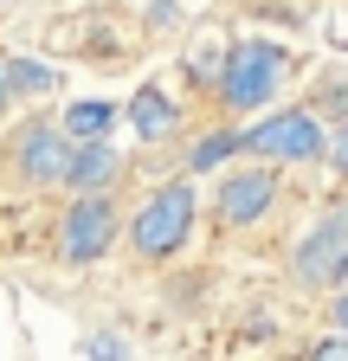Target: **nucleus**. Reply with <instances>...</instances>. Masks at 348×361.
Listing matches in <instances>:
<instances>
[{"mask_svg": "<svg viewBox=\"0 0 348 361\" xmlns=\"http://www.w3.org/2000/svg\"><path fill=\"white\" fill-rule=\"evenodd\" d=\"M77 355H84V361H129V342H123L116 329H91V336L77 342Z\"/></svg>", "mask_w": 348, "mask_h": 361, "instance_id": "ddd939ff", "label": "nucleus"}, {"mask_svg": "<svg viewBox=\"0 0 348 361\" xmlns=\"http://www.w3.org/2000/svg\"><path fill=\"white\" fill-rule=\"evenodd\" d=\"M335 290H348V252H342V264H335Z\"/></svg>", "mask_w": 348, "mask_h": 361, "instance_id": "a211bd4d", "label": "nucleus"}, {"mask_svg": "<svg viewBox=\"0 0 348 361\" xmlns=\"http://www.w3.org/2000/svg\"><path fill=\"white\" fill-rule=\"evenodd\" d=\"M342 252H348V200L323 207L310 226H303V239L290 245V284L297 290H335Z\"/></svg>", "mask_w": 348, "mask_h": 361, "instance_id": "0eeeda50", "label": "nucleus"}, {"mask_svg": "<svg viewBox=\"0 0 348 361\" xmlns=\"http://www.w3.org/2000/svg\"><path fill=\"white\" fill-rule=\"evenodd\" d=\"M284 200V174L265 161H245V168H220V188H213V219L226 233H251L265 226Z\"/></svg>", "mask_w": 348, "mask_h": 361, "instance_id": "423d86ee", "label": "nucleus"}, {"mask_svg": "<svg viewBox=\"0 0 348 361\" xmlns=\"http://www.w3.org/2000/svg\"><path fill=\"white\" fill-rule=\"evenodd\" d=\"M239 155L265 161V168H278V174H290V168H310V161H323V155H329V123H323L310 104L265 110V116L239 123Z\"/></svg>", "mask_w": 348, "mask_h": 361, "instance_id": "7ed1b4c3", "label": "nucleus"}, {"mask_svg": "<svg viewBox=\"0 0 348 361\" xmlns=\"http://www.w3.org/2000/svg\"><path fill=\"white\" fill-rule=\"evenodd\" d=\"M123 245V200L116 194H65L52 226V258L65 271H91Z\"/></svg>", "mask_w": 348, "mask_h": 361, "instance_id": "20e7f679", "label": "nucleus"}, {"mask_svg": "<svg viewBox=\"0 0 348 361\" xmlns=\"http://www.w3.org/2000/svg\"><path fill=\"white\" fill-rule=\"evenodd\" d=\"M123 123L136 129V142H168V135H181V123H187V110L168 97L161 84H136V97H129V110H123Z\"/></svg>", "mask_w": 348, "mask_h": 361, "instance_id": "1a4fd4ad", "label": "nucleus"}, {"mask_svg": "<svg viewBox=\"0 0 348 361\" xmlns=\"http://www.w3.org/2000/svg\"><path fill=\"white\" fill-rule=\"evenodd\" d=\"M200 233V188L194 174H168L136 200V213H123V245L136 264H168L181 258Z\"/></svg>", "mask_w": 348, "mask_h": 361, "instance_id": "f257e3e1", "label": "nucleus"}, {"mask_svg": "<svg viewBox=\"0 0 348 361\" xmlns=\"http://www.w3.org/2000/svg\"><path fill=\"white\" fill-rule=\"evenodd\" d=\"M123 155L110 142H71V161L58 174V188L65 194H116V180H123Z\"/></svg>", "mask_w": 348, "mask_h": 361, "instance_id": "6e6552de", "label": "nucleus"}, {"mask_svg": "<svg viewBox=\"0 0 348 361\" xmlns=\"http://www.w3.org/2000/svg\"><path fill=\"white\" fill-rule=\"evenodd\" d=\"M65 161H71V135L58 129V116H26V123H13L7 142H0V174H7L20 194L58 188Z\"/></svg>", "mask_w": 348, "mask_h": 361, "instance_id": "39448f33", "label": "nucleus"}, {"mask_svg": "<svg viewBox=\"0 0 348 361\" xmlns=\"http://www.w3.org/2000/svg\"><path fill=\"white\" fill-rule=\"evenodd\" d=\"M329 329L348 336V290H335V303H329Z\"/></svg>", "mask_w": 348, "mask_h": 361, "instance_id": "dca6fc26", "label": "nucleus"}, {"mask_svg": "<svg viewBox=\"0 0 348 361\" xmlns=\"http://www.w3.org/2000/svg\"><path fill=\"white\" fill-rule=\"evenodd\" d=\"M303 361H348V336H335V329H329V336H323L310 355H303Z\"/></svg>", "mask_w": 348, "mask_h": 361, "instance_id": "2eb2a0df", "label": "nucleus"}, {"mask_svg": "<svg viewBox=\"0 0 348 361\" xmlns=\"http://www.w3.org/2000/svg\"><path fill=\"white\" fill-rule=\"evenodd\" d=\"M7 90H13V104H20V97H52V90H58V71L39 65V59L7 52Z\"/></svg>", "mask_w": 348, "mask_h": 361, "instance_id": "f8f14e48", "label": "nucleus"}, {"mask_svg": "<svg viewBox=\"0 0 348 361\" xmlns=\"http://www.w3.org/2000/svg\"><path fill=\"white\" fill-rule=\"evenodd\" d=\"M13 110V90H7V52H0V116Z\"/></svg>", "mask_w": 348, "mask_h": 361, "instance_id": "f3484780", "label": "nucleus"}, {"mask_svg": "<svg viewBox=\"0 0 348 361\" xmlns=\"http://www.w3.org/2000/svg\"><path fill=\"white\" fill-rule=\"evenodd\" d=\"M290 78V52L278 39H232L226 59H220V78H213L206 97L220 104L226 116H245V110H271L278 90Z\"/></svg>", "mask_w": 348, "mask_h": 361, "instance_id": "f03ea898", "label": "nucleus"}, {"mask_svg": "<svg viewBox=\"0 0 348 361\" xmlns=\"http://www.w3.org/2000/svg\"><path fill=\"white\" fill-rule=\"evenodd\" d=\"M116 123H123V110L104 104V97H77V104L58 110V129L71 135V142H110V129H116Z\"/></svg>", "mask_w": 348, "mask_h": 361, "instance_id": "9d476101", "label": "nucleus"}, {"mask_svg": "<svg viewBox=\"0 0 348 361\" xmlns=\"http://www.w3.org/2000/svg\"><path fill=\"white\" fill-rule=\"evenodd\" d=\"M0 7H20V0H0Z\"/></svg>", "mask_w": 348, "mask_h": 361, "instance_id": "6ab92c4d", "label": "nucleus"}, {"mask_svg": "<svg viewBox=\"0 0 348 361\" xmlns=\"http://www.w3.org/2000/svg\"><path fill=\"white\" fill-rule=\"evenodd\" d=\"M187 174H220L226 161H239V123H213V129H200L194 142H187Z\"/></svg>", "mask_w": 348, "mask_h": 361, "instance_id": "9b49d317", "label": "nucleus"}, {"mask_svg": "<svg viewBox=\"0 0 348 361\" xmlns=\"http://www.w3.org/2000/svg\"><path fill=\"white\" fill-rule=\"evenodd\" d=\"M329 168H335V180H348V123H335L329 129V155H323Z\"/></svg>", "mask_w": 348, "mask_h": 361, "instance_id": "4468645a", "label": "nucleus"}]
</instances>
